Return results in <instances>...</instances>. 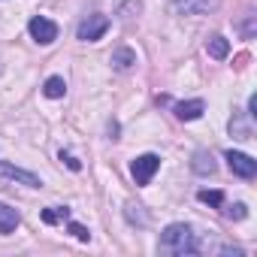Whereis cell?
<instances>
[{
	"label": "cell",
	"mask_w": 257,
	"mask_h": 257,
	"mask_svg": "<svg viewBox=\"0 0 257 257\" xmlns=\"http://www.w3.org/2000/svg\"><path fill=\"white\" fill-rule=\"evenodd\" d=\"M161 248L170 254H197L200 242H197V233L191 224H170L161 233Z\"/></svg>",
	"instance_id": "6da1fadb"
},
{
	"label": "cell",
	"mask_w": 257,
	"mask_h": 257,
	"mask_svg": "<svg viewBox=\"0 0 257 257\" xmlns=\"http://www.w3.org/2000/svg\"><path fill=\"white\" fill-rule=\"evenodd\" d=\"M221 7V0H173L170 13L173 16H209Z\"/></svg>",
	"instance_id": "7a4b0ae2"
},
{
	"label": "cell",
	"mask_w": 257,
	"mask_h": 257,
	"mask_svg": "<svg viewBox=\"0 0 257 257\" xmlns=\"http://www.w3.org/2000/svg\"><path fill=\"white\" fill-rule=\"evenodd\" d=\"M158 170H161V158H158V155H140V158L131 164V176H134L137 185H149Z\"/></svg>",
	"instance_id": "3957f363"
},
{
	"label": "cell",
	"mask_w": 257,
	"mask_h": 257,
	"mask_svg": "<svg viewBox=\"0 0 257 257\" xmlns=\"http://www.w3.org/2000/svg\"><path fill=\"white\" fill-rule=\"evenodd\" d=\"M106 31H109V19L97 13V16H88V19L76 28V37H79L82 43H97Z\"/></svg>",
	"instance_id": "277c9868"
},
{
	"label": "cell",
	"mask_w": 257,
	"mask_h": 257,
	"mask_svg": "<svg viewBox=\"0 0 257 257\" xmlns=\"http://www.w3.org/2000/svg\"><path fill=\"white\" fill-rule=\"evenodd\" d=\"M28 31H31V37H34V43H40V46H49V43H55V40H58V25H55V22H49V19H43V16L31 19Z\"/></svg>",
	"instance_id": "5b68a950"
},
{
	"label": "cell",
	"mask_w": 257,
	"mask_h": 257,
	"mask_svg": "<svg viewBox=\"0 0 257 257\" xmlns=\"http://www.w3.org/2000/svg\"><path fill=\"white\" fill-rule=\"evenodd\" d=\"M224 158H227V167H230L239 179H254V176H257V161H254V158H248V155H242V152H227Z\"/></svg>",
	"instance_id": "8992f818"
},
{
	"label": "cell",
	"mask_w": 257,
	"mask_h": 257,
	"mask_svg": "<svg viewBox=\"0 0 257 257\" xmlns=\"http://www.w3.org/2000/svg\"><path fill=\"white\" fill-rule=\"evenodd\" d=\"M0 176H4V179H13V182H22V185H28V188H40V185H43L40 176H34V173H28V170H22V167H13V164H7V161H0Z\"/></svg>",
	"instance_id": "52a82bcc"
},
{
	"label": "cell",
	"mask_w": 257,
	"mask_h": 257,
	"mask_svg": "<svg viewBox=\"0 0 257 257\" xmlns=\"http://www.w3.org/2000/svg\"><path fill=\"white\" fill-rule=\"evenodd\" d=\"M173 112H176L179 121H197V118L206 112V103H203V100H185V103H176Z\"/></svg>",
	"instance_id": "ba28073f"
},
{
	"label": "cell",
	"mask_w": 257,
	"mask_h": 257,
	"mask_svg": "<svg viewBox=\"0 0 257 257\" xmlns=\"http://www.w3.org/2000/svg\"><path fill=\"white\" fill-rule=\"evenodd\" d=\"M19 221H22L19 209H13V206H7V203H0V233H13V230L19 227Z\"/></svg>",
	"instance_id": "9c48e42d"
},
{
	"label": "cell",
	"mask_w": 257,
	"mask_h": 257,
	"mask_svg": "<svg viewBox=\"0 0 257 257\" xmlns=\"http://www.w3.org/2000/svg\"><path fill=\"white\" fill-rule=\"evenodd\" d=\"M191 167H194V173H197V176H212V173H215V161H212V155H209V152H194Z\"/></svg>",
	"instance_id": "30bf717a"
},
{
	"label": "cell",
	"mask_w": 257,
	"mask_h": 257,
	"mask_svg": "<svg viewBox=\"0 0 257 257\" xmlns=\"http://www.w3.org/2000/svg\"><path fill=\"white\" fill-rule=\"evenodd\" d=\"M109 61H112V67H115V70H131V67L137 64V55H134L131 49H124V46H121V49H115V52H112V58H109Z\"/></svg>",
	"instance_id": "8fae6325"
},
{
	"label": "cell",
	"mask_w": 257,
	"mask_h": 257,
	"mask_svg": "<svg viewBox=\"0 0 257 257\" xmlns=\"http://www.w3.org/2000/svg\"><path fill=\"white\" fill-rule=\"evenodd\" d=\"M206 52H209L215 61H224V58L230 55V40H224V37H212V40L206 43Z\"/></svg>",
	"instance_id": "7c38bea8"
},
{
	"label": "cell",
	"mask_w": 257,
	"mask_h": 257,
	"mask_svg": "<svg viewBox=\"0 0 257 257\" xmlns=\"http://www.w3.org/2000/svg\"><path fill=\"white\" fill-rule=\"evenodd\" d=\"M43 94H46V97H52V100H58V97H64V94H67V82H64L61 76H52V79H46Z\"/></svg>",
	"instance_id": "4fadbf2b"
},
{
	"label": "cell",
	"mask_w": 257,
	"mask_h": 257,
	"mask_svg": "<svg viewBox=\"0 0 257 257\" xmlns=\"http://www.w3.org/2000/svg\"><path fill=\"white\" fill-rule=\"evenodd\" d=\"M67 218H70V209L67 206H49V209H43V221L46 224H61Z\"/></svg>",
	"instance_id": "5bb4252c"
},
{
	"label": "cell",
	"mask_w": 257,
	"mask_h": 257,
	"mask_svg": "<svg viewBox=\"0 0 257 257\" xmlns=\"http://www.w3.org/2000/svg\"><path fill=\"white\" fill-rule=\"evenodd\" d=\"M124 215H127V221H131V224H140V227H146V224H149V215L143 212V206H140V203H127Z\"/></svg>",
	"instance_id": "9a60e30c"
},
{
	"label": "cell",
	"mask_w": 257,
	"mask_h": 257,
	"mask_svg": "<svg viewBox=\"0 0 257 257\" xmlns=\"http://www.w3.org/2000/svg\"><path fill=\"white\" fill-rule=\"evenodd\" d=\"M230 134H236L239 140H251V127L242 124L239 118H230Z\"/></svg>",
	"instance_id": "2e32d148"
},
{
	"label": "cell",
	"mask_w": 257,
	"mask_h": 257,
	"mask_svg": "<svg viewBox=\"0 0 257 257\" xmlns=\"http://www.w3.org/2000/svg\"><path fill=\"white\" fill-rule=\"evenodd\" d=\"M197 197H200V203H209V206H224V194H221V191H200Z\"/></svg>",
	"instance_id": "e0dca14e"
},
{
	"label": "cell",
	"mask_w": 257,
	"mask_h": 257,
	"mask_svg": "<svg viewBox=\"0 0 257 257\" xmlns=\"http://www.w3.org/2000/svg\"><path fill=\"white\" fill-rule=\"evenodd\" d=\"M224 215H227V218H236V221H242V218L248 215V209H245V203H236V206H227V209H224Z\"/></svg>",
	"instance_id": "ac0fdd59"
},
{
	"label": "cell",
	"mask_w": 257,
	"mask_h": 257,
	"mask_svg": "<svg viewBox=\"0 0 257 257\" xmlns=\"http://www.w3.org/2000/svg\"><path fill=\"white\" fill-rule=\"evenodd\" d=\"M70 233H73V236H76L79 242H88V239H91V233H88V230H85L82 224H76V221H70Z\"/></svg>",
	"instance_id": "d6986e66"
},
{
	"label": "cell",
	"mask_w": 257,
	"mask_h": 257,
	"mask_svg": "<svg viewBox=\"0 0 257 257\" xmlns=\"http://www.w3.org/2000/svg\"><path fill=\"white\" fill-rule=\"evenodd\" d=\"M61 161H64L73 173H79V170H82V161H76V158H73V155H67V152H61Z\"/></svg>",
	"instance_id": "ffe728a7"
},
{
	"label": "cell",
	"mask_w": 257,
	"mask_h": 257,
	"mask_svg": "<svg viewBox=\"0 0 257 257\" xmlns=\"http://www.w3.org/2000/svg\"><path fill=\"white\" fill-rule=\"evenodd\" d=\"M248 118H257V97H248Z\"/></svg>",
	"instance_id": "44dd1931"
}]
</instances>
